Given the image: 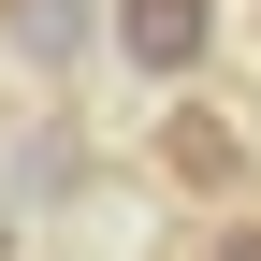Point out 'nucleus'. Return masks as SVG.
<instances>
[{
    "label": "nucleus",
    "instance_id": "nucleus-6",
    "mask_svg": "<svg viewBox=\"0 0 261 261\" xmlns=\"http://www.w3.org/2000/svg\"><path fill=\"white\" fill-rule=\"evenodd\" d=\"M0 247H15V218H0Z\"/></svg>",
    "mask_w": 261,
    "mask_h": 261
},
{
    "label": "nucleus",
    "instance_id": "nucleus-1",
    "mask_svg": "<svg viewBox=\"0 0 261 261\" xmlns=\"http://www.w3.org/2000/svg\"><path fill=\"white\" fill-rule=\"evenodd\" d=\"M145 160H160V189H174V203H232L247 189V130L218 116V102H160V130H145Z\"/></svg>",
    "mask_w": 261,
    "mask_h": 261
},
{
    "label": "nucleus",
    "instance_id": "nucleus-4",
    "mask_svg": "<svg viewBox=\"0 0 261 261\" xmlns=\"http://www.w3.org/2000/svg\"><path fill=\"white\" fill-rule=\"evenodd\" d=\"M15 174H29V203H73V189H87V130H73V116H44V130L15 145Z\"/></svg>",
    "mask_w": 261,
    "mask_h": 261
},
{
    "label": "nucleus",
    "instance_id": "nucleus-2",
    "mask_svg": "<svg viewBox=\"0 0 261 261\" xmlns=\"http://www.w3.org/2000/svg\"><path fill=\"white\" fill-rule=\"evenodd\" d=\"M116 58H130L145 87H189V73L218 58V0H116Z\"/></svg>",
    "mask_w": 261,
    "mask_h": 261
},
{
    "label": "nucleus",
    "instance_id": "nucleus-5",
    "mask_svg": "<svg viewBox=\"0 0 261 261\" xmlns=\"http://www.w3.org/2000/svg\"><path fill=\"white\" fill-rule=\"evenodd\" d=\"M203 261H261V218H232V232H218V247H203Z\"/></svg>",
    "mask_w": 261,
    "mask_h": 261
},
{
    "label": "nucleus",
    "instance_id": "nucleus-7",
    "mask_svg": "<svg viewBox=\"0 0 261 261\" xmlns=\"http://www.w3.org/2000/svg\"><path fill=\"white\" fill-rule=\"evenodd\" d=\"M0 15H29V0H0Z\"/></svg>",
    "mask_w": 261,
    "mask_h": 261
},
{
    "label": "nucleus",
    "instance_id": "nucleus-3",
    "mask_svg": "<svg viewBox=\"0 0 261 261\" xmlns=\"http://www.w3.org/2000/svg\"><path fill=\"white\" fill-rule=\"evenodd\" d=\"M0 29H15V58H29V73H87V58H116V0H29V15H0Z\"/></svg>",
    "mask_w": 261,
    "mask_h": 261
}]
</instances>
